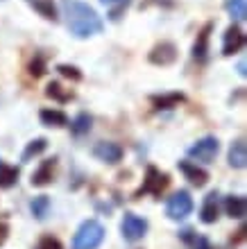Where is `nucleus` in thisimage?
Wrapping results in <instances>:
<instances>
[{"label": "nucleus", "instance_id": "nucleus-1", "mask_svg": "<svg viewBox=\"0 0 247 249\" xmlns=\"http://www.w3.org/2000/svg\"><path fill=\"white\" fill-rule=\"evenodd\" d=\"M61 12L66 18V27L73 36L89 39L93 34L102 32V20L98 12L82 0H61Z\"/></svg>", "mask_w": 247, "mask_h": 249}, {"label": "nucleus", "instance_id": "nucleus-2", "mask_svg": "<svg viewBox=\"0 0 247 249\" xmlns=\"http://www.w3.org/2000/svg\"><path fill=\"white\" fill-rule=\"evenodd\" d=\"M104 240V227L98 220H86L73 238V249H98Z\"/></svg>", "mask_w": 247, "mask_h": 249}, {"label": "nucleus", "instance_id": "nucleus-3", "mask_svg": "<svg viewBox=\"0 0 247 249\" xmlns=\"http://www.w3.org/2000/svg\"><path fill=\"white\" fill-rule=\"evenodd\" d=\"M218 152H220L218 138L215 136H204V138H200L195 145H190L189 147V157L193 159V161H200V163H211V161L218 157Z\"/></svg>", "mask_w": 247, "mask_h": 249}, {"label": "nucleus", "instance_id": "nucleus-4", "mask_svg": "<svg viewBox=\"0 0 247 249\" xmlns=\"http://www.w3.org/2000/svg\"><path fill=\"white\" fill-rule=\"evenodd\" d=\"M190 211H193V197H190L189 190L175 193L166 204V215L170 220H184V217L190 215Z\"/></svg>", "mask_w": 247, "mask_h": 249}, {"label": "nucleus", "instance_id": "nucleus-5", "mask_svg": "<svg viewBox=\"0 0 247 249\" xmlns=\"http://www.w3.org/2000/svg\"><path fill=\"white\" fill-rule=\"evenodd\" d=\"M120 231H123L125 240L136 243V240H141V238L145 236V231H148V220L136 215V213H125L123 222H120Z\"/></svg>", "mask_w": 247, "mask_h": 249}, {"label": "nucleus", "instance_id": "nucleus-6", "mask_svg": "<svg viewBox=\"0 0 247 249\" xmlns=\"http://www.w3.org/2000/svg\"><path fill=\"white\" fill-rule=\"evenodd\" d=\"M170 179L166 172L156 170V168H148V175H145V181H143V193H152V195H161L163 190L168 188Z\"/></svg>", "mask_w": 247, "mask_h": 249}, {"label": "nucleus", "instance_id": "nucleus-7", "mask_svg": "<svg viewBox=\"0 0 247 249\" xmlns=\"http://www.w3.org/2000/svg\"><path fill=\"white\" fill-rule=\"evenodd\" d=\"M93 154H95V159L104 161V163L114 165L123 159V147L118 143H111V141H100V143L93 147Z\"/></svg>", "mask_w": 247, "mask_h": 249}, {"label": "nucleus", "instance_id": "nucleus-8", "mask_svg": "<svg viewBox=\"0 0 247 249\" xmlns=\"http://www.w3.org/2000/svg\"><path fill=\"white\" fill-rule=\"evenodd\" d=\"M243 46H245V34H243L241 27H238V25L227 27L225 39H222V54L231 57V54H236Z\"/></svg>", "mask_w": 247, "mask_h": 249}, {"label": "nucleus", "instance_id": "nucleus-9", "mask_svg": "<svg viewBox=\"0 0 247 249\" xmlns=\"http://www.w3.org/2000/svg\"><path fill=\"white\" fill-rule=\"evenodd\" d=\"M175 59H177V48L172 46L170 41L156 43V46L152 48V53H150V61L156 66H170Z\"/></svg>", "mask_w": 247, "mask_h": 249}, {"label": "nucleus", "instance_id": "nucleus-10", "mask_svg": "<svg viewBox=\"0 0 247 249\" xmlns=\"http://www.w3.org/2000/svg\"><path fill=\"white\" fill-rule=\"evenodd\" d=\"M220 215V195L218 193H209L204 197V204H202V211H200V220L204 224H213Z\"/></svg>", "mask_w": 247, "mask_h": 249}, {"label": "nucleus", "instance_id": "nucleus-11", "mask_svg": "<svg viewBox=\"0 0 247 249\" xmlns=\"http://www.w3.org/2000/svg\"><path fill=\"white\" fill-rule=\"evenodd\" d=\"M179 170L184 172V177L189 179L193 186H197V188H202V186L209 181V175L202 168H197V163H193V161H179Z\"/></svg>", "mask_w": 247, "mask_h": 249}, {"label": "nucleus", "instance_id": "nucleus-12", "mask_svg": "<svg viewBox=\"0 0 247 249\" xmlns=\"http://www.w3.org/2000/svg\"><path fill=\"white\" fill-rule=\"evenodd\" d=\"M229 165L236 168V170H243V168L247 165V145H245L243 138L234 141L231 147H229Z\"/></svg>", "mask_w": 247, "mask_h": 249}, {"label": "nucleus", "instance_id": "nucleus-13", "mask_svg": "<svg viewBox=\"0 0 247 249\" xmlns=\"http://www.w3.org/2000/svg\"><path fill=\"white\" fill-rule=\"evenodd\" d=\"M225 211H227L229 217H236V220L245 217V213H247L245 197H243V195H229V197H225Z\"/></svg>", "mask_w": 247, "mask_h": 249}, {"label": "nucleus", "instance_id": "nucleus-14", "mask_svg": "<svg viewBox=\"0 0 247 249\" xmlns=\"http://www.w3.org/2000/svg\"><path fill=\"white\" fill-rule=\"evenodd\" d=\"M55 159H48V161H43V163L39 165V170L32 175V186H48L52 181V177H55Z\"/></svg>", "mask_w": 247, "mask_h": 249}, {"label": "nucleus", "instance_id": "nucleus-15", "mask_svg": "<svg viewBox=\"0 0 247 249\" xmlns=\"http://www.w3.org/2000/svg\"><path fill=\"white\" fill-rule=\"evenodd\" d=\"M211 23L209 25H204V30H202L200 34H197V41H195V46H193V57L195 59H204L207 57V50H209V36H211Z\"/></svg>", "mask_w": 247, "mask_h": 249}, {"label": "nucleus", "instance_id": "nucleus-16", "mask_svg": "<svg viewBox=\"0 0 247 249\" xmlns=\"http://www.w3.org/2000/svg\"><path fill=\"white\" fill-rule=\"evenodd\" d=\"M39 118H41V123L48 124V127H64V124L68 123L66 113L59 111V109H43V111L39 113Z\"/></svg>", "mask_w": 247, "mask_h": 249}, {"label": "nucleus", "instance_id": "nucleus-17", "mask_svg": "<svg viewBox=\"0 0 247 249\" xmlns=\"http://www.w3.org/2000/svg\"><path fill=\"white\" fill-rule=\"evenodd\" d=\"M225 9L234 20L247 18V0H225Z\"/></svg>", "mask_w": 247, "mask_h": 249}, {"label": "nucleus", "instance_id": "nucleus-18", "mask_svg": "<svg viewBox=\"0 0 247 249\" xmlns=\"http://www.w3.org/2000/svg\"><path fill=\"white\" fill-rule=\"evenodd\" d=\"M30 209H32V215L37 217V220H46L48 211H50V199H48L46 195L34 197L32 204H30Z\"/></svg>", "mask_w": 247, "mask_h": 249}, {"label": "nucleus", "instance_id": "nucleus-19", "mask_svg": "<svg viewBox=\"0 0 247 249\" xmlns=\"http://www.w3.org/2000/svg\"><path fill=\"white\" fill-rule=\"evenodd\" d=\"M100 2L109 7V18L111 20H120V16H123L125 9L130 7L132 0H100Z\"/></svg>", "mask_w": 247, "mask_h": 249}, {"label": "nucleus", "instance_id": "nucleus-20", "mask_svg": "<svg viewBox=\"0 0 247 249\" xmlns=\"http://www.w3.org/2000/svg\"><path fill=\"white\" fill-rule=\"evenodd\" d=\"M19 181V168L14 165H0V188H9Z\"/></svg>", "mask_w": 247, "mask_h": 249}, {"label": "nucleus", "instance_id": "nucleus-21", "mask_svg": "<svg viewBox=\"0 0 247 249\" xmlns=\"http://www.w3.org/2000/svg\"><path fill=\"white\" fill-rule=\"evenodd\" d=\"M30 5L37 9V12L48 20H57V12H55V5H52V0H27Z\"/></svg>", "mask_w": 247, "mask_h": 249}, {"label": "nucleus", "instance_id": "nucleus-22", "mask_svg": "<svg viewBox=\"0 0 247 249\" xmlns=\"http://www.w3.org/2000/svg\"><path fill=\"white\" fill-rule=\"evenodd\" d=\"M48 147V141L46 138H37V141H32V143L25 147V152H23V161H32V157H39L41 152Z\"/></svg>", "mask_w": 247, "mask_h": 249}, {"label": "nucleus", "instance_id": "nucleus-23", "mask_svg": "<svg viewBox=\"0 0 247 249\" xmlns=\"http://www.w3.org/2000/svg\"><path fill=\"white\" fill-rule=\"evenodd\" d=\"M182 238H184V243H189L193 249H209V243H207V238H202L197 236V233H193L190 229L182 231Z\"/></svg>", "mask_w": 247, "mask_h": 249}, {"label": "nucleus", "instance_id": "nucleus-24", "mask_svg": "<svg viewBox=\"0 0 247 249\" xmlns=\"http://www.w3.org/2000/svg\"><path fill=\"white\" fill-rule=\"evenodd\" d=\"M46 95H48V98L59 100V102H68V100L73 98V93H64V91H61V84H57V82H52V84H48Z\"/></svg>", "mask_w": 247, "mask_h": 249}, {"label": "nucleus", "instance_id": "nucleus-25", "mask_svg": "<svg viewBox=\"0 0 247 249\" xmlns=\"http://www.w3.org/2000/svg\"><path fill=\"white\" fill-rule=\"evenodd\" d=\"M91 116L89 113H79L77 118H75V123H73V131L75 134H86V131L91 129Z\"/></svg>", "mask_w": 247, "mask_h": 249}, {"label": "nucleus", "instance_id": "nucleus-26", "mask_svg": "<svg viewBox=\"0 0 247 249\" xmlns=\"http://www.w3.org/2000/svg\"><path fill=\"white\" fill-rule=\"evenodd\" d=\"M37 249H64V247H61V243H59L57 238L46 236V238H41V240H39Z\"/></svg>", "mask_w": 247, "mask_h": 249}, {"label": "nucleus", "instance_id": "nucleus-27", "mask_svg": "<svg viewBox=\"0 0 247 249\" xmlns=\"http://www.w3.org/2000/svg\"><path fill=\"white\" fill-rule=\"evenodd\" d=\"M57 71L61 72L64 77H71V79H75V82H77V79H82V75H79V71H77V68H73V66H59Z\"/></svg>", "mask_w": 247, "mask_h": 249}, {"label": "nucleus", "instance_id": "nucleus-28", "mask_svg": "<svg viewBox=\"0 0 247 249\" xmlns=\"http://www.w3.org/2000/svg\"><path fill=\"white\" fill-rule=\"evenodd\" d=\"M154 102H156V105H163V109H170L172 105L182 102V95H168V98H156Z\"/></svg>", "mask_w": 247, "mask_h": 249}, {"label": "nucleus", "instance_id": "nucleus-29", "mask_svg": "<svg viewBox=\"0 0 247 249\" xmlns=\"http://www.w3.org/2000/svg\"><path fill=\"white\" fill-rule=\"evenodd\" d=\"M30 72H32L34 77H41V75H43V59H41V57H37V61L30 64Z\"/></svg>", "mask_w": 247, "mask_h": 249}, {"label": "nucleus", "instance_id": "nucleus-30", "mask_svg": "<svg viewBox=\"0 0 247 249\" xmlns=\"http://www.w3.org/2000/svg\"><path fill=\"white\" fill-rule=\"evenodd\" d=\"M7 240V227H2V224H0V245L5 243Z\"/></svg>", "mask_w": 247, "mask_h": 249}, {"label": "nucleus", "instance_id": "nucleus-31", "mask_svg": "<svg viewBox=\"0 0 247 249\" xmlns=\"http://www.w3.org/2000/svg\"><path fill=\"white\" fill-rule=\"evenodd\" d=\"M238 75H241V77H245V61H241V64H238Z\"/></svg>", "mask_w": 247, "mask_h": 249}]
</instances>
